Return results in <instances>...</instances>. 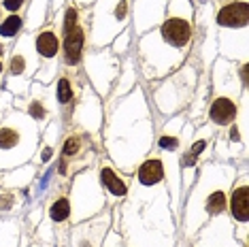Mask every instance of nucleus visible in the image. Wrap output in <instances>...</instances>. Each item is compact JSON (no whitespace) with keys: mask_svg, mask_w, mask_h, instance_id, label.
Returning a JSON list of instances; mask_svg holds the SVG:
<instances>
[{"mask_svg":"<svg viewBox=\"0 0 249 247\" xmlns=\"http://www.w3.org/2000/svg\"><path fill=\"white\" fill-rule=\"evenodd\" d=\"M26 117L15 115V120H9L0 126V156H18V162H21L24 154H32L30 145H24L26 134L21 130V124Z\"/></svg>","mask_w":249,"mask_h":247,"instance_id":"nucleus-1","label":"nucleus"},{"mask_svg":"<svg viewBox=\"0 0 249 247\" xmlns=\"http://www.w3.org/2000/svg\"><path fill=\"white\" fill-rule=\"evenodd\" d=\"M89 154V139L83 132H71L62 145V162H60V173L66 175L71 166L79 160H88L86 156Z\"/></svg>","mask_w":249,"mask_h":247,"instance_id":"nucleus-2","label":"nucleus"},{"mask_svg":"<svg viewBox=\"0 0 249 247\" xmlns=\"http://www.w3.org/2000/svg\"><path fill=\"white\" fill-rule=\"evenodd\" d=\"M160 36L171 47H185L192 38V24L185 18H168L160 28Z\"/></svg>","mask_w":249,"mask_h":247,"instance_id":"nucleus-3","label":"nucleus"},{"mask_svg":"<svg viewBox=\"0 0 249 247\" xmlns=\"http://www.w3.org/2000/svg\"><path fill=\"white\" fill-rule=\"evenodd\" d=\"M83 45H86V30L81 24H75L72 28L64 30V62L69 66H75L81 62Z\"/></svg>","mask_w":249,"mask_h":247,"instance_id":"nucleus-4","label":"nucleus"},{"mask_svg":"<svg viewBox=\"0 0 249 247\" xmlns=\"http://www.w3.org/2000/svg\"><path fill=\"white\" fill-rule=\"evenodd\" d=\"M249 19L247 2H230L217 13V24L226 28H245Z\"/></svg>","mask_w":249,"mask_h":247,"instance_id":"nucleus-5","label":"nucleus"},{"mask_svg":"<svg viewBox=\"0 0 249 247\" xmlns=\"http://www.w3.org/2000/svg\"><path fill=\"white\" fill-rule=\"evenodd\" d=\"M236 103L228 96H217L209 106V117L217 126H228V124L236 117Z\"/></svg>","mask_w":249,"mask_h":247,"instance_id":"nucleus-6","label":"nucleus"},{"mask_svg":"<svg viewBox=\"0 0 249 247\" xmlns=\"http://www.w3.org/2000/svg\"><path fill=\"white\" fill-rule=\"evenodd\" d=\"M28 55H32V49H30V53H26V52H24V43H21L19 49H18V52H15L13 55H11V60H9L11 79H13V77L28 75V72L32 75V69L36 66V62H35V58H28Z\"/></svg>","mask_w":249,"mask_h":247,"instance_id":"nucleus-7","label":"nucleus"},{"mask_svg":"<svg viewBox=\"0 0 249 247\" xmlns=\"http://www.w3.org/2000/svg\"><path fill=\"white\" fill-rule=\"evenodd\" d=\"M247 209H249V200H247V185L241 183L239 188H234L232 192V198H230V211H232V217L236 222L245 224L247 222Z\"/></svg>","mask_w":249,"mask_h":247,"instance_id":"nucleus-8","label":"nucleus"},{"mask_svg":"<svg viewBox=\"0 0 249 247\" xmlns=\"http://www.w3.org/2000/svg\"><path fill=\"white\" fill-rule=\"evenodd\" d=\"M164 177V166L158 158H149L143 162V166L139 168V181L141 185H156L160 183Z\"/></svg>","mask_w":249,"mask_h":247,"instance_id":"nucleus-9","label":"nucleus"},{"mask_svg":"<svg viewBox=\"0 0 249 247\" xmlns=\"http://www.w3.org/2000/svg\"><path fill=\"white\" fill-rule=\"evenodd\" d=\"M35 47H36V52L41 53L43 58H47V60L55 58V53H58V47H60L55 32H53V30H43L41 35L36 36Z\"/></svg>","mask_w":249,"mask_h":247,"instance_id":"nucleus-10","label":"nucleus"},{"mask_svg":"<svg viewBox=\"0 0 249 247\" xmlns=\"http://www.w3.org/2000/svg\"><path fill=\"white\" fill-rule=\"evenodd\" d=\"M100 179H103L105 188L109 190V192H111L113 196H117V198H122V196H126V192H128L126 183H124L122 179L117 177V175L111 171L109 166H105V168H103V173H100Z\"/></svg>","mask_w":249,"mask_h":247,"instance_id":"nucleus-11","label":"nucleus"},{"mask_svg":"<svg viewBox=\"0 0 249 247\" xmlns=\"http://www.w3.org/2000/svg\"><path fill=\"white\" fill-rule=\"evenodd\" d=\"M69 215H71V203L64 196L55 198L52 207H49V217H52L53 222H64V220H69Z\"/></svg>","mask_w":249,"mask_h":247,"instance_id":"nucleus-12","label":"nucleus"},{"mask_svg":"<svg viewBox=\"0 0 249 247\" xmlns=\"http://www.w3.org/2000/svg\"><path fill=\"white\" fill-rule=\"evenodd\" d=\"M55 94H58V103L60 105H69L72 96H75V88H72L71 77H60L58 79V88H55Z\"/></svg>","mask_w":249,"mask_h":247,"instance_id":"nucleus-13","label":"nucleus"},{"mask_svg":"<svg viewBox=\"0 0 249 247\" xmlns=\"http://www.w3.org/2000/svg\"><path fill=\"white\" fill-rule=\"evenodd\" d=\"M21 28V18L19 15H9L7 19H2V24H0V36H15L19 32Z\"/></svg>","mask_w":249,"mask_h":247,"instance_id":"nucleus-14","label":"nucleus"},{"mask_svg":"<svg viewBox=\"0 0 249 247\" xmlns=\"http://www.w3.org/2000/svg\"><path fill=\"white\" fill-rule=\"evenodd\" d=\"M30 115L35 117V120H45L47 117V106H45L43 98H32L30 100Z\"/></svg>","mask_w":249,"mask_h":247,"instance_id":"nucleus-15","label":"nucleus"},{"mask_svg":"<svg viewBox=\"0 0 249 247\" xmlns=\"http://www.w3.org/2000/svg\"><path fill=\"white\" fill-rule=\"evenodd\" d=\"M13 205H15L13 192H7V194L0 196V211H9V209H13Z\"/></svg>","mask_w":249,"mask_h":247,"instance_id":"nucleus-16","label":"nucleus"},{"mask_svg":"<svg viewBox=\"0 0 249 247\" xmlns=\"http://www.w3.org/2000/svg\"><path fill=\"white\" fill-rule=\"evenodd\" d=\"M21 4H24V0H4V9L7 11H18Z\"/></svg>","mask_w":249,"mask_h":247,"instance_id":"nucleus-17","label":"nucleus"},{"mask_svg":"<svg viewBox=\"0 0 249 247\" xmlns=\"http://www.w3.org/2000/svg\"><path fill=\"white\" fill-rule=\"evenodd\" d=\"M2 52H4V47H2V45H0V55H2Z\"/></svg>","mask_w":249,"mask_h":247,"instance_id":"nucleus-18","label":"nucleus"},{"mask_svg":"<svg viewBox=\"0 0 249 247\" xmlns=\"http://www.w3.org/2000/svg\"><path fill=\"white\" fill-rule=\"evenodd\" d=\"M0 72H2V60H0Z\"/></svg>","mask_w":249,"mask_h":247,"instance_id":"nucleus-19","label":"nucleus"}]
</instances>
